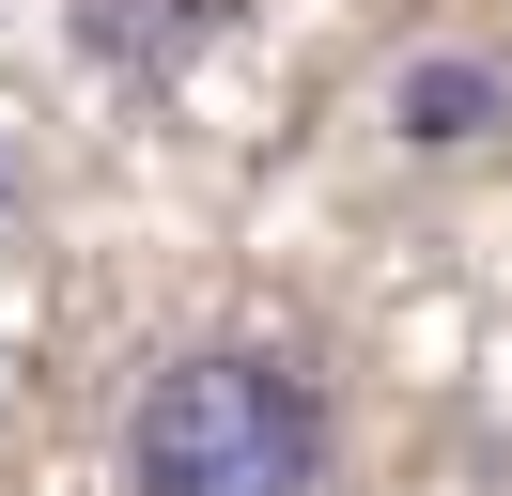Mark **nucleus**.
Here are the masks:
<instances>
[{
    "mask_svg": "<svg viewBox=\"0 0 512 496\" xmlns=\"http://www.w3.org/2000/svg\"><path fill=\"white\" fill-rule=\"evenodd\" d=\"M140 496H326V388L264 341H187L125 403Z\"/></svg>",
    "mask_w": 512,
    "mask_h": 496,
    "instance_id": "obj_1",
    "label": "nucleus"
},
{
    "mask_svg": "<svg viewBox=\"0 0 512 496\" xmlns=\"http://www.w3.org/2000/svg\"><path fill=\"white\" fill-rule=\"evenodd\" d=\"M63 31H78V62H109V78L171 93V78L233 31V0H63Z\"/></svg>",
    "mask_w": 512,
    "mask_h": 496,
    "instance_id": "obj_2",
    "label": "nucleus"
},
{
    "mask_svg": "<svg viewBox=\"0 0 512 496\" xmlns=\"http://www.w3.org/2000/svg\"><path fill=\"white\" fill-rule=\"evenodd\" d=\"M388 109H404L419 155H450V140H481V124H497V62H404V93H388Z\"/></svg>",
    "mask_w": 512,
    "mask_h": 496,
    "instance_id": "obj_3",
    "label": "nucleus"
}]
</instances>
